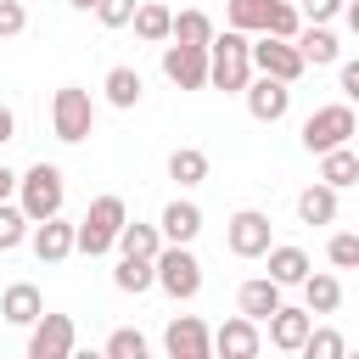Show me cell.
<instances>
[{
  "instance_id": "cell-29",
  "label": "cell",
  "mask_w": 359,
  "mask_h": 359,
  "mask_svg": "<svg viewBox=\"0 0 359 359\" xmlns=\"http://www.w3.org/2000/svg\"><path fill=\"white\" fill-rule=\"evenodd\" d=\"M112 286H118V292H129V297L151 292V258H118V269H112Z\"/></svg>"
},
{
  "instance_id": "cell-6",
  "label": "cell",
  "mask_w": 359,
  "mask_h": 359,
  "mask_svg": "<svg viewBox=\"0 0 359 359\" xmlns=\"http://www.w3.org/2000/svg\"><path fill=\"white\" fill-rule=\"evenodd\" d=\"M50 129H56V140H67V146L90 140V129H95V101H90V90L62 84V90L50 95Z\"/></svg>"
},
{
  "instance_id": "cell-5",
  "label": "cell",
  "mask_w": 359,
  "mask_h": 359,
  "mask_svg": "<svg viewBox=\"0 0 359 359\" xmlns=\"http://www.w3.org/2000/svg\"><path fill=\"white\" fill-rule=\"evenodd\" d=\"M151 286H163L174 303H191V297L202 292V264H196V252H191L185 241L157 247V258H151Z\"/></svg>"
},
{
  "instance_id": "cell-28",
  "label": "cell",
  "mask_w": 359,
  "mask_h": 359,
  "mask_svg": "<svg viewBox=\"0 0 359 359\" xmlns=\"http://www.w3.org/2000/svg\"><path fill=\"white\" fill-rule=\"evenodd\" d=\"M168 39H180V45H208V39H213V17H208V11H180V17L168 22Z\"/></svg>"
},
{
  "instance_id": "cell-23",
  "label": "cell",
  "mask_w": 359,
  "mask_h": 359,
  "mask_svg": "<svg viewBox=\"0 0 359 359\" xmlns=\"http://www.w3.org/2000/svg\"><path fill=\"white\" fill-rule=\"evenodd\" d=\"M297 286H303V309L309 314H337V303H342V280L337 275H303Z\"/></svg>"
},
{
  "instance_id": "cell-32",
  "label": "cell",
  "mask_w": 359,
  "mask_h": 359,
  "mask_svg": "<svg viewBox=\"0 0 359 359\" xmlns=\"http://www.w3.org/2000/svg\"><path fill=\"white\" fill-rule=\"evenodd\" d=\"M22 236H28V213H22V208H11V202H0V252L22 247Z\"/></svg>"
},
{
  "instance_id": "cell-3",
  "label": "cell",
  "mask_w": 359,
  "mask_h": 359,
  "mask_svg": "<svg viewBox=\"0 0 359 359\" xmlns=\"http://www.w3.org/2000/svg\"><path fill=\"white\" fill-rule=\"evenodd\" d=\"M62 202H67V180L56 163H34L28 174H17V208L28 213V224L62 213Z\"/></svg>"
},
{
  "instance_id": "cell-19",
  "label": "cell",
  "mask_w": 359,
  "mask_h": 359,
  "mask_svg": "<svg viewBox=\"0 0 359 359\" xmlns=\"http://www.w3.org/2000/svg\"><path fill=\"white\" fill-rule=\"evenodd\" d=\"M196 230H202V208H196V202H168L163 219H157V236H163V241H185V247H191Z\"/></svg>"
},
{
  "instance_id": "cell-18",
  "label": "cell",
  "mask_w": 359,
  "mask_h": 359,
  "mask_svg": "<svg viewBox=\"0 0 359 359\" xmlns=\"http://www.w3.org/2000/svg\"><path fill=\"white\" fill-rule=\"evenodd\" d=\"M309 325H314V314H309V309H286V303H280V309L269 314V342H275L280 353H297V348H303V337H309Z\"/></svg>"
},
{
  "instance_id": "cell-14",
  "label": "cell",
  "mask_w": 359,
  "mask_h": 359,
  "mask_svg": "<svg viewBox=\"0 0 359 359\" xmlns=\"http://www.w3.org/2000/svg\"><path fill=\"white\" fill-rule=\"evenodd\" d=\"M258 348H264V337H258V320H247V314H230L213 331V353H224V359H252Z\"/></svg>"
},
{
  "instance_id": "cell-12",
  "label": "cell",
  "mask_w": 359,
  "mask_h": 359,
  "mask_svg": "<svg viewBox=\"0 0 359 359\" xmlns=\"http://www.w3.org/2000/svg\"><path fill=\"white\" fill-rule=\"evenodd\" d=\"M224 247H230L236 258H264V247H269V219H264L258 208L230 213V224H224Z\"/></svg>"
},
{
  "instance_id": "cell-9",
  "label": "cell",
  "mask_w": 359,
  "mask_h": 359,
  "mask_svg": "<svg viewBox=\"0 0 359 359\" xmlns=\"http://www.w3.org/2000/svg\"><path fill=\"white\" fill-rule=\"evenodd\" d=\"M73 342H79V331L67 314H39L28 325V359H67Z\"/></svg>"
},
{
  "instance_id": "cell-7",
  "label": "cell",
  "mask_w": 359,
  "mask_h": 359,
  "mask_svg": "<svg viewBox=\"0 0 359 359\" xmlns=\"http://www.w3.org/2000/svg\"><path fill=\"white\" fill-rule=\"evenodd\" d=\"M353 107L348 101H331V107H314L309 118H303V146L309 151H331V146H342V140H353Z\"/></svg>"
},
{
  "instance_id": "cell-2",
  "label": "cell",
  "mask_w": 359,
  "mask_h": 359,
  "mask_svg": "<svg viewBox=\"0 0 359 359\" xmlns=\"http://www.w3.org/2000/svg\"><path fill=\"white\" fill-rule=\"evenodd\" d=\"M252 79V56H247V34L241 28H224L208 39V84L224 90V95H241V84Z\"/></svg>"
},
{
  "instance_id": "cell-38",
  "label": "cell",
  "mask_w": 359,
  "mask_h": 359,
  "mask_svg": "<svg viewBox=\"0 0 359 359\" xmlns=\"http://www.w3.org/2000/svg\"><path fill=\"white\" fill-rule=\"evenodd\" d=\"M342 95L359 101V62H342Z\"/></svg>"
},
{
  "instance_id": "cell-8",
  "label": "cell",
  "mask_w": 359,
  "mask_h": 359,
  "mask_svg": "<svg viewBox=\"0 0 359 359\" xmlns=\"http://www.w3.org/2000/svg\"><path fill=\"white\" fill-rule=\"evenodd\" d=\"M241 95H247V112H252L258 123H280V118L292 112V84H286V79L258 73V79L241 84Z\"/></svg>"
},
{
  "instance_id": "cell-1",
  "label": "cell",
  "mask_w": 359,
  "mask_h": 359,
  "mask_svg": "<svg viewBox=\"0 0 359 359\" xmlns=\"http://www.w3.org/2000/svg\"><path fill=\"white\" fill-rule=\"evenodd\" d=\"M224 22L241 34H275V39H292L303 28L292 0H224Z\"/></svg>"
},
{
  "instance_id": "cell-21",
  "label": "cell",
  "mask_w": 359,
  "mask_h": 359,
  "mask_svg": "<svg viewBox=\"0 0 359 359\" xmlns=\"http://www.w3.org/2000/svg\"><path fill=\"white\" fill-rule=\"evenodd\" d=\"M264 258H269V280H275V286H297V280L309 275V252H303V247H275V241H269Z\"/></svg>"
},
{
  "instance_id": "cell-34",
  "label": "cell",
  "mask_w": 359,
  "mask_h": 359,
  "mask_svg": "<svg viewBox=\"0 0 359 359\" xmlns=\"http://www.w3.org/2000/svg\"><path fill=\"white\" fill-rule=\"evenodd\" d=\"M107 353L112 359H146V337L140 331H112L107 337Z\"/></svg>"
},
{
  "instance_id": "cell-36",
  "label": "cell",
  "mask_w": 359,
  "mask_h": 359,
  "mask_svg": "<svg viewBox=\"0 0 359 359\" xmlns=\"http://www.w3.org/2000/svg\"><path fill=\"white\" fill-rule=\"evenodd\" d=\"M28 28V6L22 0H0V39H17Z\"/></svg>"
},
{
  "instance_id": "cell-25",
  "label": "cell",
  "mask_w": 359,
  "mask_h": 359,
  "mask_svg": "<svg viewBox=\"0 0 359 359\" xmlns=\"http://www.w3.org/2000/svg\"><path fill=\"white\" fill-rule=\"evenodd\" d=\"M297 219H303V224H331V219H337V191H331L325 180L309 185V191L297 196Z\"/></svg>"
},
{
  "instance_id": "cell-24",
  "label": "cell",
  "mask_w": 359,
  "mask_h": 359,
  "mask_svg": "<svg viewBox=\"0 0 359 359\" xmlns=\"http://www.w3.org/2000/svg\"><path fill=\"white\" fill-rule=\"evenodd\" d=\"M123 258H157V247H163V236H157V224H118V241H112Z\"/></svg>"
},
{
  "instance_id": "cell-22",
  "label": "cell",
  "mask_w": 359,
  "mask_h": 359,
  "mask_svg": "<svg viewBox=\"0 0 359 359\" xmlns=\"http://www.w3.org/2000/svg\"><path fill=\"white\" fill-rule=\"evenodd\" d=\"M320 180L331 185V191H342V185H353L359 180V157H353V146L342 140V146H331V151H320Z\"/></svg>"
},
{
  "instance_id": "cell-26",
  "label": "cell",
  "mask_w": 359,
  "mask_h": 359,
  "mask_svg": "<svg viewBox=\"0 0 359 359\" xmlns=\"http://www.w3.org/2000/svg\"><path fill=\"white\" fill-rule=\"evenodd\" d=\"M129 22H135V34H140L146 45H163V39H168L174 11H168V6H157V0H146V6H135V17H129Z\"/></svg>"
},
{
  "instance_id": "cell-30",
  "label": "cell",
  "mask_w": 359,
  "mask_h": 359,
  "mask_svg": "<svg viewBox=\"0 0 359 359\" xmlns=\"http://www.w3.org/2000/svg\"><path fill=\"white\" fill-rule=\"evenodd\" d=\"M140 90H146V84H140V73H135V67H112V73H107V101H112V107H123V112H129V107L140 101Z\"/></svg>"
},
{
  "instance_id": "cell-31",
  "label": "cell",
  "mask_w": 359,
  "mask_h": 359,
  "mask_svg": "<svg viewBox=\"0 0 359 359\" xmlns=\"http://www.w3.org/2000/svg\"><path fill=\"white\" fill-rule=\"evenodd\" d=\"M297 353H309V359H342V353H348V342H342V331H325V325L314 331V325H309V337H303V348H297Z\"/></svg>"
},
{
  "instance_id": "cell-39",
  "label": "cell",
  "mask_w": 359,
  "mask_h": 359,
  "mask_svg": "<svg viewBox=\"0 0 359 359\" xmlns=\"http://www.w3.org/2000/svg\"><path fill=\"white\" fill-rule=\"evenodd\" d=\"M6 140H17V118H11V107H0V146Z\"/></svg>"
},
{
  "instance_id": "cell-15",
  "label": "cell",
  "mask_w": 359,
  "mask_h": 359,
  "mask_svg": "<svg viewBox=\"0 0 359 359\" xmlns=\"http://www.w3.org/2000/svg\"><path fill=\"white\" fill-rule=\"evenodd\" d=\"M39 314H45V297H39L34 280H11V286L0 292V320H6V325H34Z\"/></svg>"
},
{
  "instance_id": "cell-35",
  "label": "cell",
  "mask_w": 359,
  "mask_h": 359,
  "mask_svg": "<svg viewBox=\"0 0 359 359\" xmlns=\"http://www.w3.org/2000/svg\"><path fill=\"white\" fill-rule=\"evenodd\" d=\"M90 11L101 17V28H129V17H135V0H95Z\"/></svg>"
},
{
  "instance_id": "cell-42",
  "label": "cell",
  "mask_w": 359,
  "mask_h": 359,
  "mask_svg": "<svg viewBox=\"0 0 359 359\" xmlns=\"http://www.w3.org/2000/svg\"><path fill=\"white\" fill-rule=\"evenodd\" d=\"M22 6H28V0H22Z\"/></svg>"
},
{
  "instance_id": "cell-27",
  "label": "cell",
  "mask_w": 359,
  "mask_h": 359,
  "mask_svg": "<svg viewBox=\"0 0 359 359\" xmlns=\"http://www.w3.org/2000/svg\"><path fill=\"white\" fill-rule=\"evenodd\" d=\"M168 180H174V185H202V180H208V151L180 146V151L168 157Z\"/></svg>"
},
{
  "instance_id": "cell-11",
  "label": "cell",
  "mask_w": 359,
  "mask_h": 359,
  "mask_svg": "<svg viewBox=\"0 0 359 359\" xmlns=\"http://www.w3.org/2000/svg\"><path fill=\"white\" fill-rule=\"evenodd\" d=\"M163 73H168V84H180V90H202L208 84V45H163Z\"/></svg>"
},
{
  "instance_id": "cell-40",
  "label": "cell",
  "mask_w": 359,
  "mask_h": 359,
  "mask_svg": "<svg viewBox=\"0 0 359 359\" xmlns=\"http://www.w3.org/2000/svg\"><path fill=\"white\" fill-rule=\"evenodd\" d=\"M11 191H17V174H11V168H6V163H0V202H6V196H11Z\"/></svg>"
},
{
  "instance_id": "cell-37",
  "label": "cell",
  "mask_w": 359,
  "mask_h": 359,
  "mask_svg": "<svg viewBox=\"0 0 359 359\" xmlns=\"http://www.w3.org/2000/svg\"><path fill=\"white\" fill-rule=\"evenodd\" d=\"M303 11H309V22H331L342 11V0H303Z\"/></svg>"
},
{
  "instance_id": "cell-20",
  "label": "cell",
  "mask_w": 359,
  "mask_h": 359,
  "mask_svg": "<svg viewBox=\"0 0 359 359\" xmlns=\"http://www.w3.org/2000/svg\"><path fill=\"white\" fill-rule=\"evenodd\" d=\"M236 303H241V314H247V320H258V325H264V320L280 309V286H275L269 275H258V280H241Z\"/></svg>"
},
{
  "instance_id": "cell-13",
  "label": "cell",
  "mask_w": 359,
  "mask_h": 359,
  "mask_svg": "<svg viewBox=\"0 0 359 359\" xmlns=\"http://www.w3.org/2000/svg\"><path fill=\"white\" fill-rule=\"evenodd\" d=\"M163 348H168V359H208V353H213V331H208L196 314H180V320H168Z\"/></svg>"
},
{
  "instance_id": "cell-17",
  "label": "cell",
  "mask_w": 359,
  "mask_h": 359,
  "mask_svg": "<svg viewBox=\"0 0 359 359\" xmlns=\"http://www.w3.org/2000/svg\"><path fill=\"white\" fill-rule=\"evenodd\" d=\"M67 252H73V224H67L62 213L39 219V224H34V258H39V264H62Z\"/></svg>"
},
{
  "instance_id": "cell-41",
  "label": "cell",
  "mask_w": 359,
  "mask_h": 359,
  "mask_svg": "<svg viewBox=\"0 0 359 359\" xmlns=\"http://www.w3.org/2000/svg\"><path fill=\"white\" fill-rule=\"evenodd\" d=\"M67 6H73V11H90V6H95V0H67Z\"/></svg>"
},
{
  "instance_id": "cell-4",
  "label": "cell",
  "mask_w": 359,
  "mask_h": 359,
  "mask_svg": "<svg viewBox=\"0 0 359 359\" xmlns=\"http://www.w3.org/2000/svg\"><path fill=\"white\" fill-rule=\"evenodd\" d=\"M129 219V208H123V196H95L90 202V213L73 224V252H90V258H101V252H112V241H118V224Z\"/></svg>"
},
{
  "instance_id": "cell-10",
  "label": "cell",
  "mask_w": 359,
  "mask_h": 359,
  "mask_svg": "<svg viewBox=\"0 0 359 359\" xmlns=\"http://www.w3.org/2000/svg\"><path fill=\"white\" fill-rule=\"evenodd\" d=\"M247 56H252V67L258 73H269V79H297L303 73V56H297V45L292 39H275V34H264V39H247Z\"/></svg>"
},
{
  "instance_id": "cell-16",
  "label": "cell",
  "mask_w": 359,
  "mask_h": 359,
  "mask_svg": "<svg viewBox=\"0 0 359 359\" xmlns=\"http://www.w3.org/2000/svg\"><path fill=\"white\" fill-rule=\"evenodd\" d=\"M292 45H297L303 67H331V62L342 56V45H337V34H331L325 22H309V28H297V34H292Z\"/></svg>"
},
{
  "instance_id": "cell-33",
  "label": "cell",
  "mask_w": 359,
  "mask_h": 359,
  "mask_svg": "<svg viewBox=\"0 0 359 359\" xmlns=\"http://www.w3.org/2000/svg\"><path fill=\"white\" fill-rule=\"evenodd\" d=\"M325 258H331L337 269H353V264H359V236H353V230H337V236L325 241Z\"/></svg>"
}]
</instances>
